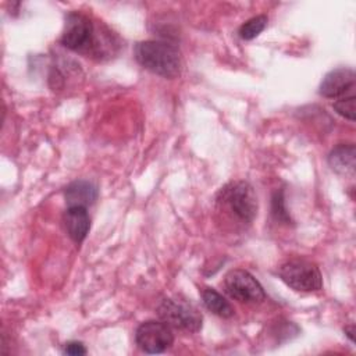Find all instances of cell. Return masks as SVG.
Returning a JSON list of instances; mask_svg holds the SVG:
<instances>
[{
	"label": "cell",
	"instance_id": "5",
	"mask_svg": "<svg viewBox=\"0 0 356 356\" xmlns=\"http://www.w3.org/2000/svg\"><path fill=\"white\" fill-rule=\"evenodd\" d=\"M225 292L241 303H260L266 299V292L260 282L246 270L234 268L225 274Z\"/></svg>",
	"mask_w": 356,
	"mask_h": 356
},
{
	"label": "cell",
	"instance_id": "15",
	"mask_svg": "<svg viewBox=\"0 0 356 356\" xmlns=\"http://www.w3.org/2000/svg\"><path fill=\"white\" fill-rule=\"evenodd\" d=\"M273 214L280 221H285V222L289 221V216L284 207V196L281 191L275 192L273 196Z\"/></svg>",
	"mask_w": 356,
	"mask_h": 356
},
{
	"label": "cell",
	"instance_id": "13",
	"mask_svg": "<svg viewBox=\"0 0 356 356\" xmlns=\"http://www.w3.org/2000/svg\"><path fill=\"white\" fill-rule=\"evenodd\" d=\"M267 21H268L267 15H263V14L256 15V17L248 19L246 22H243L241 25L238 33L243 40H252L264 31V28L267 25Z\"/></svg>",
	"mask_w": 356,
	"mask_h": 356
},
{
	"label": "cell",
	"instance_id": "4",
	"mask_svg": "<svg viewBox=\"0 0 356 356\" xmlns=\"http://www.w3.org/2000/svg\"><path fill=\"white\" fill-rule=\"evenodd\" d=\"M157 316L170 327L188 332H197L202 328L200 312L188 300L167 298L157 306Z\"/></svg>",
	"mask_w": 356,
	"mask_h": 356
},
{
	"label": "cell",
	"instance_id": "1",
	"mask_svg": "<svg viewBox=\"0 0 356 356\" xmlns=\"http://www.w3.org/2000/svg\"><path fill=\"white\" fill-rule=\"evenodd\" d=\"M135 58L146 70L164 78H175L181 72L179 50L163 40H145L135 46Z\"/></svg>",
	"mask_w": 356,
	"mask_h": 356
},
{
	"label": "cell",
	"instance_id": "6",
	"mask_svg": "<svg viewBox=\"0 0 356 356\" xmlns=\"http://www.w3.org/2000/svg\"><path fill=\"white\" fill-rule=\"evenodd\" d=\"M135 341L146 353H161L172 345L174 334L171 327L164 321L147 320L136 328Z\"/></svg>",
	"mask_w": 356,
	"mask_h": 356
},
{
	"label": "cell",
	"instance_id": "2",
	"mask_svg": "<svg viewBox=\"0 0 356 356\" xmlns=\"http://www.w3.org/2000/svg\"><path fill=\"white\" fill-rule=\"evenodd\" d=\"M217 203L242 224H250L257 214V196L253 186L246 181L225 185L218 193Z\"/></svg>",
	"mask_w": 356,
	"mask_h": 356
},
{
	"label": "cell",
	"instance_id": "10",
	"mask_svg": "<svg viewBox=\"0 0 356 356\" xmlns=\"http://www.w3.org/2000/svg\"><path fill=\"white\" fill-rule=\"evenodd\" d=\"M64 196L68 207H74V206L86 207L88 204H92L96 200L97 188L90 181L76 179L65 188Z\"/></svg>",
	"mask_w": 356,
	"mask_h": 356
},
{
	"label": "cell",
	"instance_id": "14",
	"mask_svg": "<svg viewBox=\"0 0 356 356\" xmlns=\"http://www.w3.org/2000/svg\"><path fill=\"white\" fill-rule=\"evenodd\" d=\"M355 93H349L348 96L339 97L334 104V110L343 118L349 121H355Z\"/></svg>",
	"mask_w": 356,
	"mask_h": 356
},
{
	"label": "cell",
	"instance_id": "3",
	"mask_svg": "<svg viewBox=\"0 0 356 356\" xmlns=\"http://www.w3.org/2000/svg\"><path fill=\"white\" fill-rule=\"evenodd\" d=\"M277 273L289 288L299 292H316L323 286L318 267L306 259H289L278 267Z\"/></svg>",
	"mask_w": 356,
	"mask_h": 356
},
{
	"label": "cell",
	"instance_id": "12",
	"mask_svg": "<svg viewBox=\"0 0 356 356\" xmlns=\"http://www.w3.org/2000/svg\"><path fill=\"white\" fill-rule=\"evenodd\" d=\"M202 302L209 312L218 317L229 318L234 316V307L231 303L213 288L206 286L202 289Z\"/></svg>",
	"mask_w": 356,
	"mask_h": 356
},
{
	"label": "cell",
	"instance_id": "11",
	"mask_svg": "<svg viewBox=\"0 0 356 356\" xmlns=\"http://www.w3.org/2000/svg\"><path fill=\"white\" fill-rule=\"evenodd\" d=\"M328 164L331 168L342 175H350L355 174V146L352 143H341L335 146L330 156H328Z\"/></svg>",
	"mask_w": 356,
	"mask_h": 356
},
{
	"label": "cell",
	"instance_id": "7",
	"mask_svg": "<svg viewBox=\"0 0 356 356\" xmlns=\"http://www.w3.org/2000/svg\"><path fill=\"white\" fill-rule=\"evenodd\" d=\"M95 28L92 21L79 13H71L65 18L61 43L70 50H82L92 44Z\"/></svg>",
	"mask_w": 356,
	"mask_h": 356
},
{
	"label": "cell",
	"instance_id": "16",
	"mask_svg": "<svg viewBox=\"0 0 356 356\" xmlns=\"http://www.w3.org/2000/svg\"><path fill=\"white\" fill-rule=\"evenodd\" d=\"M64 353H65V355H70V356H79V355H85V353H86V349H85V346H83L81 342L71 341V342L65 343Z\"/></svg>",
	"mask_w": 356,
	"mask_h": 356
},
{
	"label": "cell",
	"instance_id": "8",
	"mask_svg": "<svg viewBox=\"0 0 356 356\" xmlns=\"http://www.w3.org/2000/svg\"><path fill=\"white\" fill-rule=\"evenodd\" d=\"M355 79L356 76L352 68H335L323 78L318 93L324 97L339 99L342 96H346V93H353Z\"/></svg>",
	"mask_w": 356,
	"mask_h": 356
},
{
	"label": "cell",
	"instance_id": "17",
	"mask_svg": "<svg viewBox=\"0 0 356 356\" xmlns=\"http://www.w3.org/2000/svg\"><path fill=\"white\" fill-rule=\"evenodd\" d=\"M345 332H346V335L349 337L350 341H355V338H353V325L346 327V328H345Z\"/></svg>",
	"mask_w": 356,
	"mask_h": 356
},
{
	"label": "cell",
	"instance_id": "9",
	"mask_svg": "<svg viewBox=\"0 0 356 356\" xmlns=\"http://www.w3.org/2000/svg\"><path fill=\"white\" fill-rule=\"evenodd\" d=\"M64 225L71 239L76 243H81L86 238L90 227V218L86 207H68L64 214Z\"/></svg>",
	"mask_w": 356,
	"mask_h": 356
}]
</instances>
